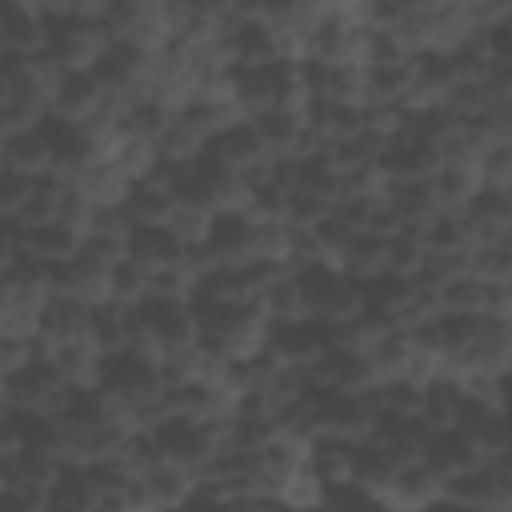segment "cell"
<instances>
[{
    "label": "cell",
    "instance_id": "1",
    "mask_svg": "<svg viewBox=\"0 0 512 512\" xmlns=\"http://www.w3.org/2000/svg\"><path fill=\"white\" fill-rule=\"evenodd\" d=\"M104 28L116 48L128 52H164L172 44V8L168 0H112Z\"/></svg>",
    "mask_w": 512,
    "mask_h": 512
},
{
    "label": "cell",
    "instance_id": "2",
    "mask_svg": "<svg viewBox=\"0 0 512 512\" xmlns=\"http://www.w3.org/2000/svg\"><path fill=\"white\" fill-rule=\"evenodd\" d=\"M296 280H300V292H304L308 320H316L324 328H336V324L352 320L356 312H364V284H356L340 268L300 264L296 268Z\"/></svg>",
    "mask_w": 512,
    "mask_h": 512
},
{
    "label": "cell",
    "instance_id": "3",
    "mask_svg": "<svg viewBox=\"0 0 512 512\" xmlns=\"http://www.w3.org/2000/svg\"><path fill=\"white\" fill-rule=\"evenodd\" d=\"M4 392L12 412H28V416H56L72 404V388L64 384V376L56 372V364L36 348L32 360H24L12 376H4Z\"/></svg>",
    "mask_w": 512,
    "mask_h": 512
},
{
    "label": "cell",
    "instance_id": "4",
    "mask_svg": "<svg viewBox=\"0 0 512 512\" xmlns=\"http://www.w3.org/2000/svg\"><path fill=\"white\" fill-rule=\"evenodd\" d=\"M112 48V36L100 20H48V40H44V56L60 68V72H92Z\"/></svg>",
    "mask_w": 512,
    "mask_h": 512
},
{
    "label": "cell",
    "instance_id": "5",
    "mask_svg": "<svg viewBox=\"0 0 512 512\" xmlns=\"http://www.w3.org/2000/svg\"><path fill=\"white\" fill-rule=\"evenodd\" d=\"M204 152H208L212 160H220L224 168H232L240 180H248V188H252L256 180L272 176V164H276V156L264 148V140H260V132H256V124H252L248 116H240V120H232L228 128H220V132L208 140Z\"/></svg>",
    "mask_w": 512,
    "mask_h": 512
},
{
    "label": "cell",
    "instance_id": "6",
    "mask_svg": "<svg viewBox=\"0 0 512 512\" xmlns=\"http://www.w3.org/2000/svg\"><path fill=\"white\" fill-rule=\"evenodd\" d=\"M48 116H56L64 124H88L96 116H108V104H104L96 72H64L56 92H52Z\"/></svg>",
    "mask_w": 512,
    "mask_h": 512
},
{
    "label": "cell",
    "instance_id": "7",
    "mask_svg": "<svg viewBox=\"0 0 512 512\" xmlns=\"http://www.w3.org/2000/svg\"><path fill=\"white\" fill-rule=\"evenodd\" d=\"M16 236H20V256L36 260V264H64L80 244H84V232L68 220H48V224H16Z\"/></svg>",
    "mask_w": 512,
    "mask_h": 512
},
{
    "label": "cell",
    "instance_id": "8",
    "mask_svg": "<svg viewBox=\"0 0 512 512\" xmlns=\"http://www.w3.org/2000/svg\"><path fill=\"white\" fill-rule=\"evenodd\" d=\"M0 164L16 176H28V180H40V176H52L56 172V148L44 132V120L28 132H16V136H4V148H0Z\"/></svg>",
    "mask_w": 512,
    "mask_h": 512
},
{
    "label": "cell",
    "instance_id": "9",
    "mask_svg": "<svg viewBox=\"0 0 512 512\" xmlns=\"http://www.w3.org/2000/svg\"><path fill=\"white\" fill-rule=\"evenodd\" d=\"M184 244L164 228V224H144V228H132L128 240H124V256L136 260L144 272H168L176 264H184Z\"/></svg>",
    "mask_w": 512,
    "mask_h": 512
},
{
    "label": "cell",
    "instance_id": "10",
    "mask_svg": "<svg viewBox=\"0 0 512 512\" xmlns=\"http://www.w3.org/2000/svg\"><path fill=\"white\" fill-rule=\"evenodd\" d=\"M340 272L352 276L356 284H368V280L384 276L388 272V236H376V232L352 236L340 252Z\"/></svg>",
    "mask_w": 512,
    "mask_h": 512
},
{
    "label": "cell",
    "instance_id": "11",
    "mask_svg": "<svg viewBox=\"0 0 512 512\" xmlns=\"http://www.w3.org/2000/svg\"><path fill=\"white\" fill-rule=\"evenodd\" d=\"M164 228H168L184 248H196V244L208 240L212 212H204V208H196V204H188V200H176L172 212H168V220H164Z\"/></svg>",
    "mask_w": 512,
    "mask_h": 512
},
{
    "label": "cell",
    "instance_id": "12",
    "mask_svg": "<svg viewBox=\"0 0 512 512\" xmlns=\"http://www.w3.org/2000/svg\"><path fill=\"white\" fill-rule=\"evenodd\" d=\"M480 180L484 188H512V148L508 144H492L480 152Z\"/></svg>",
    "mask_w": 512,
    "mask_h": 512
},
{
    "label": "cell",
    "instance_id": "13",
    "mask_svg": "<svg viewBox=\"0 0 512 512\" xmlns=\"http://www.w3.org/2000/svg\"><path fill=\"white\" fill-rule=\"evenodd\" d=\"M28 188H32L28 176H16V172H8V168L0 164V220H16V212H20L24 196H28Z\"/></svg>",
    "mask_w": 512,
    "mask_h": 512
},
{
    "label": "cell",
    "instance_id": "14",
    "mask_svg": "<svg viewBox=\"0 0 512 512\" xmlns=\"http://www.w3.org/2000/svg\"><path fill=\"white\" fill-rule=\"evenodd\" d=\"M456 4H464V8H472V12H476V8L484 4V0H456Z\"/></svg>",
    "mask_w": 512,
    "mask_h": 512
},
{
    "label": "cell",
    "instance_id": "15",
    "mask_svg": "<svg viewBox=\"0 0 512 512\" xmlns=\"http://www.w3.org/2000/svg\"><path fill=\"white\" fill-rule=\"evenodd\" d=\"M0 148H4V136H0Z\"/></svg>",
    "mask_w": 512,
    "mask_h": 512
}]
</instances>
